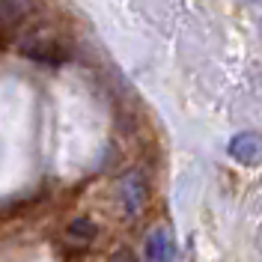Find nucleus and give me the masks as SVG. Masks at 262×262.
Returning a JSON list of instances; mask_svg holds the SVG:
<instances>
[{
  "label": "nucleus",
  "mask_w": 262,
  "mask_h": 262,
  "mask_svg": "<svg viewBox=\"0 0 262 262\" xmlns=\"http://www.w3.org/2000/svg\"><path fill=\"white\" fill-rule=\"evenodd\" d=\"M227 149H229V158L235 164H245V167L262 164V134L259 131H238L229 140Z\"/></svg>",
  "instance_id": "obj_1"
},
{
  "label": "nucleus",
  "mask_w": 262,
  "mask_h": 262,
  "mask_svg": "<svg viewBox=\"0 0 262 262\" xmlns=\"http://www.w3.org/2000/svg\"><path fill=\"white\" fill-rule=\"evenodd\" d=\"M146 262H173L176 259V242L167 227H155L146 235Z\"/></svg>",
  "instance_id": "obj_2"
},
{
  "label": "nucleus",
  "mask_w": 262,
  "mask_h": 262,
  "mask_svg": "<svg viewBox=\"0 0 262 262\" xmlns=\"http://www.w3.org/2000/svg\"><path fill=\"white\" fill-rule=\"evenodd\" d=\"M143 200H146V188H143V179L137 173H131L128 179L122 182V203H125V212L137 214L143 209Z\"/></svg>",
  "instance_id": "obj_3"
},
{
  "label": "nucleus",
  "mask_w": 262,
  "mask_h": 262,
  "mask_svg": "<svg viewBox=\"0 0 262 262\" xmlns=\"http://www.w3.org/2000/svg\"><path fill=\"white\" fill-rule=\"evenodd\" d=\"M93 235H96V224L86 221V217H78V221L69 227V238H72V242H93Z\"/></svg>",
  "instance_id": "obj_4"
},
{
  "label": "nucleus",
  "mask_w": 262,
  "mask_h": 262,
  "mask_svg": "<svg viewBox=\"0 0 262 262\" xmlns=\"http://www.w3.org/2000/svg\"><path fill=\"white\" fill-rule=\"evenodd\" d=\"M111 262H137L134 259V253H131V250H119V253H114V259Z\"/></svg>",
  "instance_id": "obj_5"
}]
</instances>
